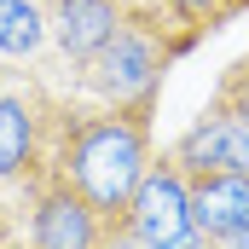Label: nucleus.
Wrapping results in <instances>:
<instances>
[{
    "label": "nucleus",
    "instance_id": "obj_1",
    "mask_svg": "<svg viewBox=\"0 0 249 249\" xmlns=\"http://www.w3.org/2000/svg\"><path fill=\"white\" fill-rule=\"evenodd\" d=\"M151 116H157V105H133V110L99 105V110H87V105L58 99V105H53L47 162H53L105 220H116L127 203H133V186L145 180V168H151V157H157V151H151Z\"/></svg>",
    "mask_w": 249,
    "mask_h": 249
},
{
    "label": "nucleus",
    "instance_id": "obj_2",
    "mask_svg": "<svg viewBox=\"0 0 249 249\" xmlns=\"http://www.w3.org/2000/svg\"><path fill=\"white\" fill-rule=\"evenodd\" d=\"M191 47L197 41L168 23V12H127L116 23V35L87 64H75V75H81V93H93L99 105L133 110V105H157L168 64Z\"/></svg>",
    "mask_w": 249,
    "mask_h": 249
},
{
    "label": "nucleus",
    "instance_id": "obj_3",
    "mask_svg": "<svg viewBox=\"0 0 249 249\" xmlns=\"http://www.w3.org/2000/svg\"><path fill=\"white\" fill-rule=\"evenodd\" d=\"M53 93L35 81H18L12 70H0V186H29L47 168V145H53Z\"/></svg>",
    "mask_w": 249,
    "mask_h": 249
},
{
    "label": "nucleus",
    "instance_id": "obj_4",
    "mask_svg": "<svg viewBox=\"0 0 249 249\" xmlns=\"http://www.w3.org/2000/svg\"><path fill=\"white\" fill-rule=\"evenodd\" d=\"M122 220L139 238V249H209L197 220H191V203H186V168L168 151L151 157V168L133 186V203L122 209Z\"/></svg>",
    "mask_w": 249,
    "mask_h": 249
},
{
    "label": "nucleus",
    "instance_id": "obj_5",
    "mask_svg": "<svg viewBox=\"0 0 249 249\" xmlns=\"http://www.w3.org/2000/svg\"><path fill=\"white\" fill-rule=\"evenodd\" d=\"M23 197H29V244L35 249H99L105 214L70 186L53 162L23 186Z\"/></svg>",
    "mask_w": 249,
    "mask_h": 249
},
{
    "label": "nucleus",
    "instance_id": "obj_6",
    "mask_svg": "<svg viewBox=\"0 0 249 249\" xmlns=\"http://www.w3.org/2000/svg\"><path fill=\"white\" fill-rule=\"evenodd\" d=\"M168 157L186 174H249V122L232 105L209 99V110L168 145Z\"/></svg>",
    "mask_w": 249,
    "mask_h": 249
},
{
    "label": "nucleus",
    "instance_id": "obj_7",
    "mask_svg": "<svg viewBox=\"0 0 249 249\" xmlns=\"http://www.w3.org/2000/svg\"><path fill=\"white\" fill-rule=\"evenodd\" d=\"M41 6H47V35H53L58 58L70 64H87L127 18L122 0H41Z\"/></svg>",
    "mask_w": 249,
    "mask_h": 249
},
{
    "label": "nucleus",
    "instance_id": "obj_8",
    "mask_svg": "<svg viewBox=\"0 0 249 249\" xmlns=\"http://www.w3.org/2000/svg\"><path fill=\"white\" fill-rule=\"evenodd\" d=\"M186 203L203 244H220L249 226V174H186Z\"/></svg>",
    "mask_w": 249,
    "mask_h": 249
},
{
    "label": "nucleus",
    "instance_id": "obj_9",
    "mask_svg": "<svg viewBox=\"0 0 249 249\" xmlns=\"http://www.w3.org/2000/svg\"><path fill=\"white\" fill-rule=\"evenodd\" d=\"M53 47L47 35V6L41 0H0V70L35 64Z\"/></svg>",
    "mask_w": 249,
    "mask_h": 249
},
{
    "label": "nucleus",
    "instance_id": "obj_10",
    "mask_svg": "<svg viewBox=\"0 0 249 249\" xmlns=\"http://www.w3.org/2000/svg\"><path fill=\"white\" fill-rule=\"evenodd\" d=\"M162 12H168V23L180 35H191V41H203L209 29H220L226 18H238L232 0H162Z\"/></svg>",
    "mask_w": 249,
    "mask_h": 249
},
{
    "label": "nucleus",
    "instance_id": "obj_11",
    "mask_svg": "<svg viewBox=\"0 0 249 249\" xmlns=\"http://www.w3.org/2000/svg\"><path fill=\"white\" fill-rule=\"evenodd\" d=\"M214 99H220V105H232V110H238V116L249 122V53H244V58H232V64H226V75H220Z\"/></svg>",
    "mask_w": 249,
    "mask_h": 249
},
{
    "label": "nucleus",
    "instance_id": "obj_12",
    "mask_svg": "<svg viewBox=\"0 0 249 249\" xmlns=\"http://www.w3.org/2000/svg\"><path fill=\"white\" fill-rule=\"evenodd\" d=\"M209 249H249V226H244V232H232V238H220V244H209Z\"/></svg>",
    "mask_w": 249,
    "mask_h": 249
},
{
    "label": "nucleus",
    "instance_id": "obj_13",
    "mask_svg": "<svg viewBox=\"0 0 249 249\" xmlns=\"http://www.w3.org/2000/svg\"><path fill=\"white\" fill-rule=\"evenodd\" d=\"M12 238V209H6V197H0V244Z\"/></svg>",
    "mask_w": 249,
    "mask_h": 249
},
{
    "label": "nucleus",
    "instance_id": "obj_14",
    "mask_svg": "<svg viewBox=\"0 0 249 249\" xmlns=\"http://www.w3.org/2000/svg\"><path fill=\"white\" fill-rule=\"evenodd\" d=\"M127 12H162V0H122Z\"/></svg>",
    "mask_w": 249,
    "mask_h": 249
},
{
    "label": "nucleus",
    "instance_id": "obj_15",
    "mask_svg": "<svg viewBox=\"0 0 249 249\" xmlns=\"http://www.w3.org/2000/svg\"><path fill=\"white\" fill-rule=\"evenodd\" d=\"M0 249H35V244H29V238H18V232H12V238H6V244H0Z\"/></svg>",
    "mask_w": 249,
    "mask_h": 249
},
{
    "label": "nucleus",
    "instance_id": "obj_16",
    "mask_svg": "<svg viewBox=\"0 0 249 249\" xmlns=\"http://www.w3.org/2000/svg\"><path fill=\"white\" fill-rule=\"evenodd\" d=\"M232 12H249V0H232Z\"/></svg>",
    "mask_w": 249,
    "mask_h": 249
}]
</instances>
